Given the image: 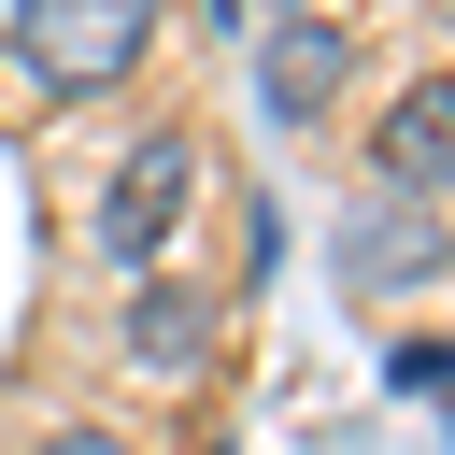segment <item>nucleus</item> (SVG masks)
<instances>
[{"label":"nucleus","instance_id":"nucleus-1","mask_svg":"<svg viewBox=\"0 0 455 455\" xmlns=\"http://www.w3.org/2000/svg\"><path fill=\"white\" fill-rule=\"evenodd\" d=\"M156 14H171V0H14V71H28L43 100H100V85L142 71Z\"/></svg>","mask_w":455,"mask_h":455},{"label":"nucleus","instance_id":"nucleus-2","mask_svg":"<svg viewBox=\"0 0 455 455\" xmlns=\"http://www.w3.org/2000/svg\"><path fill=\"white\" fill-rule=\"evenodd\" d=\"M185 199H199V128H142V142L114 156V185H100L85 242H100L114 270H156V256H171V228H185Z\"/></svg>","mask_w":455,"mask_h":455},{"label":"nucleus","instance_id":"nucleus-3","mask_svg":"<svg viewBox=\"0 0 455 455\" xmlns=\"http://www.w3.org/2000/svg\"><path fill=\"white\" fill-rule=\"evenodd\" d=\"M341 85H355V28H341V14H270V43H256V114H270V128H327Z\"/></svg>","mask_w":455,"mask_h":455},{"label":"nucleus","instance_id":"nucleus-4","mask_svg":"<svg viewBox=\"0 0 455 455\" xmlns=\"http://www.w3.org/2000/svg\"><path fill=\"white\" fill-rule=\"evenodd\" d=\"M455 185V85H398L384 100V128H370V199H441Z\"/></svg>","mask_w":455,"mask_h":455},{"label":"nucleus","instance_id":"nucleus-5","mask_svg":"<svg viewBox=\"0 0 455 455\" xmlns=\"http://www.w3.org/2000/svg\"><path fill=\"white\" fill-rule=\"evenodd\" d=\"M114 355H128L142 384H185V370H213V299H199V284H171V270H142V284H128V327H114Z\"/></svg>","mask_w":455,"mask_h":455},{"label":"nucleus","instance_id":"nucleus-6","mask_svg":"<svg viewBox=\"0 0 455 455\" xmlns=\"http://www.w3.org/2000/svg\"><path fill=\"white\" fill-rule=\"evenodd\" d=\"M441 270V228L412 213V199H355L341 213V299H398V284H427Z\"/></svg>","mask_w":455,"mask_h":455},{"label":"nucleus","instance_id":"nucleus-7","mask_svg":"<svg viewBox=\"0 0 455 455\" xmlns=\"http://www.w3.org/2000/svg\"><path fill=\"white\" fill-rule=\"evenodd\" d=\"M28 455H128V441H114V427H43Z\"/></svg>","mask_w":455,"mask_h":455},{"label":"nucleus","instance_id":"nucleus-8","mask_svg":"<svg viewBox=\"0 0 455 455\" xmlns=\"http://www.w3.org/2000/svg\"><path fill=\"white\" fill-rule=\"evenodd\" d=\"M270 14H313V0H270Z\"/></svg>","mask_w":455,"mask_h":455},{"label":"nucleus","instance_id":"nucleus-9","mask_svg":"<svg viewBox=\"0 0 455 455\" xmlns=\"http://www.w3.org/2000/svg\"><path fill=\"white\" fill-rule=\"evenodd\" d=\"M441 270H455V242H441Z\"/></svg>","mask_w":455,"mask_h":455}]
</instances>
